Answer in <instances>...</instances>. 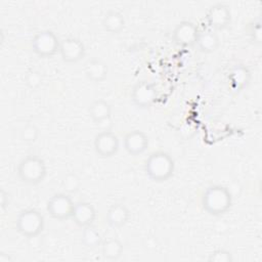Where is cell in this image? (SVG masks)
<instances>
[{"instance_id":"30bf717a","label":"cell","mask_w":262,"mask_h":262,"mask_svg":"<svg viewBox=\"0 0 262 262\" xmlns=\"http://www.w3.org/2000/svg\"><path fill=\"white\" fill-rule=\"evenodd\" d=\"M91 120L101 128L100 131L111 130L112 126V106L104 99H96L89 106Z\"/></svg>"},{"instance_id":"7402d4cb","label":"cell","mask_w":262,"mask_h":262,"mask_svg":"<svg viewBox=\"0 0 262 262\" xmlns=\"http://www.w3.org/2000/svg\"><path fill=\"white\" fill-rule=\"evenodd\" d=\"M80 185H81L80 178L74 172H69L64 174L61 179V187L64 189L66 193L68 194L77 192L80 188Z\"/></svg>"},{"instance_id":"7a4b0ae2","label":"cell","mask_w":262,"mask_h":262,"mask_svg":"<svg viewBox=\"0 0 262 262\" xmlns=\"http://www.w3.org/2000/svg\"><path fill=\"white\" fill-rule=\"evenodd\" d=\"M175 162L173 158L164 150L151 152L144 163V171L147 177L156 182L167 181L174 173Z\"/></svg>"},{"instance_id":"484cf974","label":"cell","mask_w":262,"mask_h":262,"mask_svg":"<svg viewBox=\"0 0 262 262\" xmlns=\"http://www.w3.org/2000/svg\"><path fill=\"white\" fill-rule=\"evenodd\" d=\"M262 30H261V21L258 19L257 21H254L249 29V36L253 43L260 44L262 40Z\"/></svg>"},{"instance_id":"4316f807","label":"cell","mask_w":262,"mask_h":262,"mask_svg":"<svg viewBox=\"0 0 262 262\" xmlns=\"http://www.w3.org/2000/svg\"><path fill=\"white\" fill-rule=\"evenodd\" d=\"M0 202H1V208L4 210L8 206V193L5 192L4 189H1L0 191Z\"/></svg>"},{"instance_id":"8992f818","label":"cell","mask_w":262,"mask_h":262,"mask_svg":"<svg viewBox=\"0 0 262 262\" xmlns=\"http://www.w3.org/2000/svg\"><path fill=\"white\" fill-rule=\"evenodd\" d=\"M75 203L72 198L66 192H59L53 194L46 204V210L48 214L58 220H64L72 218Z\"/></svg>"},{"instance_id":"ffe728a7","label":"cell","mask_w":262,"mask_h":262,"mask_svg":"<svg viewBox=\"0 0 262 262\" xmlns=\"http://www.w3.org/2000/svg\"><path fill=\"white\" fill-rule=\"evenodd\" d=\"M124 251L122 242L116 237H110L101 243V254L106 260H118Z\"/></svg>"},{"instance_id":"d4e9b609","label":"cell","mask_w":262,"mask_h":262,"mask_svg":"<svg viewBox=\"0 0 262 262\" xmlns=\"http://www.w3.org/2000/svg\"><path fill=\"white\" fill-rule=\"evenodd\" d=\"M209 262H232L233 257L232 254L225 249L218 248L214 250L208 257Z\"/></svg>"},{"instance_id":"ac0fdd59","label":"cell","mask_w":262,"mask_h":262,"mask_svg":"<svg viewBox=\"0 0 262 262\" xmlns=\"http://www.w3.org/2000/svg\"><path fill=\"white\" fill-rule=\"evenodd\" d=\"M220 40L218 35L214 31H202L199 33L195 45L199 50L204 53H211L217 50Z\"/></svg>"},{"instance_id":"9a60e30c","label":"cell","mask_w":262,"mask_h":262,"mask_svg":"<svg viewBox=\"0 0 262 262\" xmlns=\"http://www.w3.org/2000/svg\"><path fill=\"white\" fill-rule=\"evenodd\" d=\"M251 81V72L249 69L242 63L235 64L229 72L228 75V82L230 88L235 91L239 92L244 90Z\"/></svg>"},{"instance_id":"4fadbf2b","label":"cell","mask_w":262,"mask_h":262,"mask_svg":"<svg viewBox=\"0 0 262 262\" xmlns=\"http://www.w3.org/2000/svg\"><path fill=\"white\" fill-rule=\"evenodd\" d=\"M149 139L140 130H131L124 136V148L131 156H139L148 147Z\"/></svg>"},{"instance_id":"277c9868","label":"cell","mask_w":262,"mask_h":262,"mask_svg":"<svg viewBox=\"0 0 262 262\" xmlns=\"http://www.w3.org/2000/svg\"><path fill=\"white\" fill-rule=\"evenodd\" d=\"M15 224L20 234L26 237H35L43 231L45 221L38 210L26 209L18 214Z\"/></svg>"},{"instance_id":"d6986e66","label":"cell","mask_w":262,"mask_h":262,"mask_svg":"<svg viewBox=\"0 0 262 262\" xmlns=\"http://www.w3.org/2000/svg\"><path fill=\"white\" fill-rule=\"evenodd\" d=\"M103 29L111 34L120 33L125 27L124 15L117 10H108L102 17Z\"/></svg>"},{"instance_id":"5b68a950","label":"cell","mask_w":262,"mask_h":262,"mask_svg":"<svg viewBox=\"0 0 262 262\" xmlns=\"http://www.w3.org/2000/svg\"><path fill=\"white\" fill-rule=\"evenodd\" d=\"M60 40L50 30H43L35 34L31 46L33 51L40 57H51L59 51Z\"/></svg>"},{"instance_id":"cb8c5ba5","label":"cell","mask_w":262,"mask_h":262,"mask_svg":"<svg viewBox=\"0 0 262 262\" xmlns=\"http://www.w3.org/2000/svg\"><path fill=\"white\" fill-rule=\"evenodd\" d=\"M42 82H43V76L39 71H36V70L29 71L25 76V84L31 90H35L39 88Z\"/></svg>"},{"instance_id":"8fae6325","label":"cell","mask_w":262,"mask_h":262,"mask_svg":"<svg viewBox=\"0 0 262 262\" xmlns=\"http://www.w3.org/2000/svg\"><path fill=\"white\" fill-rule=\"evenodd\" d=\"M207 23L214 30H224L231 21V11L227 4L215 3L211 5L206 14Z\"/></svg>"},{"instance_id":"9c48e42d","label":"cell","mask_w":262,"mask_h":262,"mask_svg":"<svg viewBox=\"0 0 262 262\" xmlns=\"http://www.w3.org/2000/svg\"><path fill=\"white\" fill-rule=\"evenodd\" d=\"M199 33L200 31L194 23L190 20H182L174 28L172 38L178 46L190 47L195 45Z\"/></svg>"},{"instance_id":"44dd1931","label":"cell","mask_w":262,"mask_h":262,"mask_svg":"<svg viewBox=\"0 0 262 262\" xmlns=\"http://www.w3.org/2000/svg\"><path fill=\"white\" fill-rule=\"evenodd\" d=\"M82 242L89 249H95L101 246L102 238L100 232L92 225L83 227L82 230Z\"/></svg>"},{"instance_id":"52a82bcc","label":"cell","mask_w":262,"mask_h":262,"mask_svg":"<svg viewBox=\"0 0 262 262\" xmlns=\"http://www.w3.org/2000/svg\"><path fill=\"white\" fill-rule=\"evenodd\" d=\"M158 97V90L154 83L148 81L137 82L131 90V99L139 108H147L152 105Z\"/></svg>"},{"instance_id":"ba28073f","label":"cell","mask_w":262,"mask_h":262,"mask_svg":"<svg viewBox=\"0 0 262 262\" xmlns=\"http://www.w3.org/2000/svg\"><path fill=\"white\" fill-rule=\"evenodd\" d=\"M120 142L118 136L111 130L98 132L93 140L95 152L101 158H111L119 150Z\"/></svg>"},{"instance_id":"5bb4252c","label":"cell","mask_w":262,"mask_h":262,"mask_svg":"<svg viewBox=\"0 0 262 262\" xmlns=\"http://www.w3.org/2000/svg\"><path fill=\"white\" fill-rule=\"evenodd\" d=\"M95 217L96 210L92 204L88 202H78L75 204L72 218L77 225L81 227L92 225Z\"/></svg>"},{"instance_id":"7c38bea8","label":"cell","mask_w":262,"mask_h":262,"mask_svg":"<svg viewBox=\"0 0 262 262\" xmlns=\"http://www.w3.org/2000/svg\"><path fill=\"white\" fill-rule=\"evenodd\" d=\"M85 51V45L80 39L76 37H68L60 41L58 52L63 61L74 63L84 57Z\"/></svg>"},{"instance_id":"2e32d148","label":"cell","mask_w":262,"mask_h":262,"mask_svg":"<svg viewBox=\"0 0 262 262\" xmlns=\"http://www.w3.org/2000/svg\"><path fill=\"white\" fill-rule=\"evenodd\" d=\"M129 218L130 211L128 207L122 203H116L112 205L105 214V220L112 227L124 226L128 222Z\"/></svg>"},{"instance_id":"3957f363","label":"cell","mask_w":262,"mask_h":262,"mask_svg":"<svg viewBox=\"0 0 262 262\" xmlns=\"http://www.w3.org/2000/svg\"><path fill=\"white\" fill-rule=\"evenodd\" d=\"M47 174L45 161L36 155H29L23 158L17 166V176L21 182L36 185L43 181Z\"/></svg>"},{"instance_id":"6da1fadb","label":"cell","mask_w":262,"mask_h":262,"mask_svg":"<svg viewBox=\"0 0 262 262\" xmlns=\"http://www.w3.org/2000/svg\"><path fill=\"white\" fill-rule=\"evenodd\" d=\"M203 209L212 216L225 214L232 206V194L229 189L221 184L210 185L202 195Z\"/></svg>"},{"instance_id":"e0dca14e","label":"cell","mask_w":262,"mask_h":262,"mask_svg":"<svg viewBox=\"0 0 262 262\" xmlns=\"http://www.w3.org/2000/svg\"><path fill=\"white\" fill-rule=\"evenodd\" d=\"M85 75L86 77L96 83L103 81L107 77L108 68L107 64L99 58H91L85 64Z\"/></svg>"},{"instance_id":"603a6c76","label":"cell","mask_w":262,"mask_h":262,"mask_svg":"<svg viewBox=\"0 0 262 262\" xmlns=\"http://www.w3.org/2000/svg\"><path fill=\"white\" fill-rule=\"evenodd\" d=\"M20 139L27 143H33L39 136V129L34 123H27L20 129Z\"/></svg>"}]
</instances>
